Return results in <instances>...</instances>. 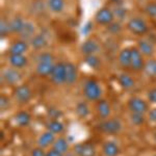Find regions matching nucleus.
Segmentation results:
<instances>
[{"label":"nucleus","instance_id":"obj_15","mask_svg":"<svg viewBox=\"0 0 156 156\" xmlns=\"http://www.w3.org/2000/svg\"><path fill=\"white\" fill-rule=\"evenodd\" d=\"M55 140H56V138H55L54 133H52L51 131L47 130V131L43 132L42 134L39 136V138H37V147L43 148V149H45V148H48L49 146L53 145Z\"/></svg>","mask_w":156,"mask_h":156},{"label":"nucleus","instance_id":"obj_32","mask_svg":"<svg viewBox=\"0 0 156 156\" xmlns=\"http://www.w3.org/2000/svg\"><path fill=\"white\" fill-rule=\"evenodd\" d=\"M130 121L135 126H140V125H143L145 123V115L131 112L130 114Z\"/></svg>","mask_w":156,"mask_h":156},{"label":"nucleus","instance_id":"obj_11","mask_svg":"<svg viewBox=\"0 0 156 156\" xmlns=\"http://www.w3.org/2000/svg\"><path fill=\"white\" fill-rule=\"evenodd\" d=\"M73 152L76 156H96V148L90 143H79L74 145Z\"/></svg>","mask_w":156,"mask_h":156},{"label":"nucleus","instance_id":"obj_10","mask_svg":"<svg viewBox=\"0 0 156 156\" xmlns=\"http://www.w3.org/2000/svg\"><path fill=\"white\" fill-rule=\"evenodd\" d=\"M95 20L99 25L102 26H108L110 23L115 21V15L112 9L107 7H102L95 15Z\"/></svg>","mask_w":156,"mask_h":156},{"label":"nucleus","instance_id":"obj_41","mask_svg":"<svg viewBox=\"0 0 156 156\" xmlns=\"http://www.w3.org/2000/svg\"><path fill=\"white\" fill-rule=\"evenodd\" d=\"M112 1H114V2H115V3H119V2L121 1V0H112Z\"/></svg>","mask_w":156,"mask_h":156},{"label":"nucleus","instance_id":"obj_19","mask_svg":"<svg viewBox=\"0 0 156 156\" xmlns=\"http://www.w3.org/2000/svg\"><path fill=\"white\" fill-rule=\"evenodd\" d=\"M29 42L30 47L34 50H42L48 46V40L43 34H37Z\"/></svg>","mask_w":156,"mask_h":156},{"label":"nucleus","instance_id":"obj_40","mask_svg":"<svg viewBox=\"0 0 156 156\" xmlns=\"http://www.w3.org/2000/svg\"><path fill=\"white\" fill-rule=\"evenodd\" d=\"M64 155L65 154H62V153L58 152V151H56L55 149H53V148L46 152V156H64Z\"/></svg>","mask_w":156,"mask_h":156},{"label":"nucleus","instance_id":"obj_26","mask_svg":"<svg viewBox=\"0 0 156 156\" xmlns=\"http://www.w3.org/2000/svg\"><path fill=\"white\" fill-rule=\"evenodd\" d=\"M52 148L55 149L58 152L62 153V154H66V153L69 151V143L65 137L60 136L57 137L56 140H54L53 145H52Z\"/></svg>","mask_w":156,"mask_h":156},{"label":"nucleus","instance_id":"obj_9","mask_svg":"<svg viewBox=\"0 0 156 156\" xmlns=\"http://www.w3.org/2000/svg\"><path fill=\"white\" fill-rule=\"evenodd\" d=\"M146 62L144 60V55L138 50L137 47L131 48V62H130V69L133 72H140L144 70Z\"/></svg>","mask_w":156,"mask_h":156},{"label":"nucleus","instance_id":"obj_7","mask_svg":"<svg viewBox=\"0 0 156 156\" xmlns=\"http://www.w3.org/2000/svg\"><path fill=\"white\" fill-rule=\"evenodd\" d=\"M128 108L131 112L134 114H143L145 115L146 112H149V105L145 101L144 99L140 97H132L128 100Z\"/></svg>","mask_w":156,"mask_h":156},{"label":"nucleus","instance_id":"obj_5","mask_svg":"<svg viewBox=\"0 0 156 156\" xmlns=\"http://www.w3.org/2000/svg\"><path fill=\"white\" fill-rule=\"evenodd\" d=\"M127 28L135 36H143V34H147L149 27L145 20L134 17V18L129 19V21L127 22Z\"/></svg>","mask_w":156,"mask_h":156},{"label":"nucleus","instance_id":"obj_31","mask_svg":"<svg viewBox=\"0 0 156 156\" xmlns=\"http://www.w3.org/2000/svg\"><path fill=\"white\" fill-rule=\"evenodd\" d=\"M84 62L87 67H90V69L98 70L101 66V60L96 54H92V55H87L84 56Z\"/></svg>","mask_w":156,"mask_h":156},{"label":"nucleus","instance_id":"obj_34","mask_svg":"<svg viewBox=\"0 0 156 156\" xmlns=\"http://www.w3.org/2000/svg\"><path fill=\"white\" fill-rule=\"evenodd\" d=\"M107 31L112 34H117L122 30V25L120 24V22H115L114 21L112 23H110L109 25L107 26Z\"/></svg>","mask_w":156,"mask_h":156},{"label":"nucleus","instance_id":"obj_39","mask_svg":"<svg viewBox=\"0 0 156 156\" xmlns=\"http://www.w3.org/2000/svg\"><path fill=\"white\" fill-rule=\"evenodd\" d=\"M148 120L156 124V107L152 108V109H150L148 112Z\"/></svg>","mask_w":156,"mask_h":156},{"label":"nucleus","instance_id":"obj_23","mask_svg":"<svg viewBox=\"0 0 156 156\" xmlns=\"http://www.w3.org/2000/svg\"><path fill=\"white\" fill-rule=\"evenodd\" d=\"M102 151L104 156H118L120 154V148L114 140H107L103 144Z\"/></svg>","mask_w":156,"mask_h":156},{"label":"nucleus","instance_id":"obj_20","mask_svg":"<svg viewBox=\"0 0 156 156\" xmlns=\"http://www.w3.org/2000/svg\"><path fill=\"white\" fill-rule=\"evenodd\" d=\"M118 82H119V84L123 90H132L135 85L134 79L127 73H121V74L118 75Z\"/></svg>","mask_w":156,"mask_h":156},{"label":"nucleus","instance_id":"obj_12","mask_svg":"<svg viewBox=\"0 0 156 156\" xmlns=\"http://www.w3.org/2000/svg\"><path fill=\"white\" fill-rule=\"evenodd\" d=\"M100 50V45L96 40L93 39H87L82 43L81 46H80V51L81 53L87 56V55H92L96 54L98 51Z\"/></svg>","mask_w":156,"mask_h":156},{"label":"nucleus","instance_id":"obj_28","mask_svg":"<svg viewBox=\"0 0 156 156\" xmlns=\"http://www.w3.org/2000/svg\"><path fill=\"white\" fill-rule=\"evenodd\" d=\"M75 112H76L77 117L81 118V119H85L87 117H89L90 110L87 102L80 101V102H77L76 106H75Z\"/></svg>","mask_w":156,"mask_h":156},{"label":"nucleus","instance_id":"obj_35","mask_svg":"<svg viewBox=\"0 0 156 156\" xmlns=\"http://www.w3.org/2000/svg\"><path fill=\"white\" fill-rule=\"evenodd\" d=\"M145 12L150 17V18H156V3L151 2L145 6Z\"/></svg>","mask_w":156,"mask_h":156},{"label":"nucleus","instance_id":"obj_24","mask_svg":"<svg viewBox=\"0 0 156 156\" xmlns=\"http://www.w3.org/2000/svg\"><path fill=\"white\" fill-rule=\"evenodd\" d=\"M14 120L16 122V124L20 127H26L30 124L31 121V115L25 110H20L17 112L14 117Z\"/></svg>","mask_w":156,"mask_h":156},{"label":"nucleus","instance_id":"obj_6","mask_svg":"<svg viewBox=\"0 0 156 156\" xmlns=\"http://www.w3.org/2000/svg\"><path fill=\"white\" fill-rule=\"evenodd\" d=\"M1 79L9 85H16L21 81L22 74L16 68H5L1 71Z\"/></svg>","mask_w":156,"mask_h":156},{"label":"nucleus","instance_id":"obj_37","mask_svg":"<svg viewBox=\"0 0 156 156\" xmlns=\"http://www.w3.org/2000/svg\"><path fill=\"white\" fill-rule=\"evenodd\" d=\"M147 97H148V100L153 103V104H156V87L154 89H151L147 94Z\"/></svg>","mask_w":156,"mask_h":156},{"label":"nucleus","instance_id":"obj_29","mask_svg":"<svg viewBox=\"0 0 156 156\" xmlns=\"http://www.w3.org/2000/svg\"><path fill=\"white\" fill-rule=\"evenodd\" d=\"M47 5L54 14H59L65 9V0H47Z\"/></svg>","mask_w":156,"mask_h":156},{"label":"nucleus","instance_id":"obj_22","mask_svg":"<svg viewBox=\"0 0 156 156\" xmlns=\"http://www.w3.org/2000/svg\"><path fill=\"white\" fill-rule=\"evenodd\" d=\"M28 49V44L26 41L23 40H18V41L14 42L9 46V54H24Z\"/></svg>","mask_w":156,"mask_h":156},{"label":"nucleus","instance_id":"obj_36","mask_svg":"<svg viewBox=\"0 0 156 156\" xmlns=\"http://www.w3.org/2000/svg\"><path fill=\"white\" fill-rule=\"evenodd\" d=\"M9 98H7L6 96H4V95H1L0 96V108H1L2 112H5V110L9 108Z\"/></svg>","mask_w":156,"mask_h":156},{"label":"nucleus","instance_id":"obj_16","mask_svg":"<svg viewBox=\"0 0 156 156\" xmlns=\"http://www.w3.org/2000/svg\"><path fill=\"white\" fill-rule=\"evenodd\" d=\"M36 34V25H34V22L25 21L23 29L19 34V36L21 37V40H23V41H30Z\"/></svg>","mask_w":156,"mask_h":156},{"label":"nucleus","instance_id":"obj_33","mask_svg":"<svg viewBox=\"0 0 156 156\" xmlns=\"http://www.w3.org/2000/svg\"><path fill=\"white\" fill-rule=\"evenodd\" d=\"M9 32H11L9 22H7L5 19L1 18V20H0V34H1V37H6Z\"/></svg>","mask_w":156,"mask_h":156},{"label":"nucleus","instance_id":"obj_30","mask_svg":"<svg viewBox=\"0 0 156 156\" xmlns=\"http://www.w3.org/2000/svg\"><path fill=\"white\" fill-rule=\"evenodd\" d=\"M47 130L51 131L52 133H54L55 135L59 134L65 130V125L62 124L60 121L57 120H51L50 122L47 124Z\"/></svg>","mask_w":156,"mask_h":156},{"label":"nucleus","instance_id":"obj_13","mask_svg":"<svg viewBox=\"0 0 156 156\" xmlns=\"http://www.w3.org/2000/svg\"><path fill=\"white\" fill-rule=\"evenodd\" d=\"M65 64H66V84H75L78 79L77 67L73 62H65Z\"/></svg>","mask_w":156,"mask_h":156},{"label":"nucleus","instance_id":"obj_38","mask_svg":"<svg viewBox=\"0 0 156 156\" xmlns=\"http://www.w3.org/2000/svg\"><path fill=\"white\" fill-rule=\"evenodd\" d=\"M30 156H46V152H45L43 148L37 147L31 150V154H30Z\"/></svg>","mask_w":156,"mask_h":156},{"label":"nucleus","instance_id":"obj_1","mask_svg":"<svg viewBox=\"0 0 156 156\" xmlns=\"http://www.w3.org/2000/svg\"><path fill=\"white\" fill-rule=\"evenodd\" d=\"M53 56L49 52H43L39 55L36 66V73L41 77L50 76L54 67Z\"/></svg>","mask_w":156,"mask_h":156},{"label":"nucleus","instance_id":"obj_14","mask_svg":"<svg viewBox=\"0 0 156 156\" xmlns=\"http://www.w3.org/2000/svg\"><path fill=\"white\" fill-rule=\"evenodd\" d=\"M9 66L16 69H22L27 65L28 59L24 54H9L7 57Z\"/></svg>","mask_w":156,"mask_h":156},{"label":"nucleus","instance_id":"obj_27","mask_svg":"<svg viewBox=\"0 0 156 156\" xmlns=\"http://www.w3.org/2000/svg\"><path fill=\"white\" fill-rule=\"evenodd\" d=\"M143 71H144L146 76L156 79V59H153V58L148 59L147 62H146Z\"/></svg>","mask_w":156,"mask_h":156},{"label":"nucleus","instance_id":"obj_4","mask_svg":"<svg viewBox=\"0 0 156 156\" xmlns=\"http://www.w3.org/2000/svg\"><path fill=\"white\" fill-rule=\"evenodd\" d=\"M49 77L53 84H66V64L62 62H56Z\"/></svg>","mask_w":156,"mask_h":156},{"label":"nucleus","instance_id":"obj_25","mask_svg":"<svg viewBox=\"0 0 156 156\" xmlns=\"http://www.w3.org/2000/svg\"><path fill=\"white\" fill-rule=\"evenodd\" d=\"M25 24V20L22 17H15L9 21V29L12 34H20Z\"/></svg>","mask_w":156,"mask_h":156},{"label":"nucleus","instance_id":"obj_21","mask_svg":"<svg viewBox=\"0 0 156 156\" xmlns=\"http://www.w3.org/2000/svg\"><path fill=\"white\" fill-rule=\"evenodd\" d=\"M137 48L142 52V54L144 56H152L154 54V46L152 43H150L148 40L140 39L137 41Z\"/></svg>","mask_w":156,"mask_h":156},{"label":"nucleus","instance_id":"obj_18","mask_svg":"<svg viewBox=\"0 0 156 156\" xmlns=\"http://www.w3.org/2000/svg\"><path fill=\"white\" fill-rule=\"evenodd\" d=\"M118 62L122 68L127 69L130 68V62H131V48H123L118 54Z\"/></svg>","mask_w":156,"mask_h":156},{"label":"nucleus","instance_id":"obj_8","mask_svg":"<svg viewBox=\"0 0 156 156\" xmlns=\"http://www.w3.org/2000/svg\"><path fill=\"white\" fill-rule=\"evenodd\" d=\"M14 97L18 104L24 105L30 101L32 97V92L29 87L25 84L18 85L14 90Z\"/></svg>","mask_w":156,"mask_h":156},{"label":"nucleus","instance_id":"obj_2","mask_svg":"<svg viewBox=\"0 0 156 156\" xmlns=\"http://www.w3.org/2000/svg\"><path fill=\"white\" fill-rule=\"evenodd\" d=\"M83 95L85 99L89 101H99L102 96V89L100 84L98 83L97 80L95 79H89L84 82L83 89H82Z\"/></svg>","mask_w":156,"mask_h":156},{"label":"nucleus","instance_id":"obj_3","mask_svg":"<svg viewBox=\"0 0 156 156\" xmlns=\"http://www.w3.org/2000/svg\"><path fill=\"white\" fill-rule=\"evenodd\" d=\"M97 128L99 131H101L104 134L108 135H115L122 130V123L118 119H105L102 120L97 125Z\"/></svg>","mask_w":156,"mask_h":156},{"label":"nucleus","instance_id":"obj_17","mask_svg":"<svg viewBox=\"0 0 156 156\" xmlns=\"http://www.w3.org/2000/svg\"><path fill=\"white\" fill-rule=\"evenodd\" d=\"M97 112L101 120L108 119L112 114V107L108 101L104 99H100L99 101H97Z\"/></svg>","mask_w":156,"mask_h":156}]
</instances>
